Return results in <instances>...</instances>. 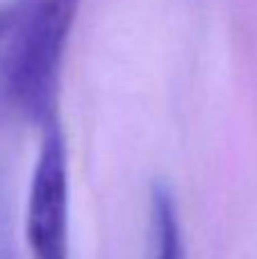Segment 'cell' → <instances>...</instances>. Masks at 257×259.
Masks as SVG:
<instances>
[{"label": "cell", "mask_w": 257, "mask_h": 259, "mask_svg": "<svg viewBox=\"0 0 257 259\" xmlns=\"http://www.w3.org/2000/svg\"><path fill=\"white\" fill-rule=\"evenodd\" d=\"M25 237L32 259H68V164L64 134L48 123L27 196Z\"/></svg>", "instance_id": "7a4b0ae2"}, {"label": "cell", "mask_w": 257, "mask_h": 259, "mask_svg": "<svg viewBox=\"0 0 257 259\" xmlns=\"http://www.w3.org/2000/svg\"><path fill=\"white\" fill-rule=\"evenodd\" d=\"M82 0H21L0 71L7 105L32 121L53 118L59 68Z\"/></svg>", "instance_id": "6da1fadb"}, {"label": "cell", "mask_w": 257, "mask_h": 259, "mask_svg": "<svg viewBox=\"0 0 257 259\" xmlns=\"http://www.w3.org/2000/svg\"><path fill=\"white\" fill-rule=\"evenodd\" d=\"M153 259H185L178 207L166 187L153 189Z\"/></svg>", "instance_id": "3957f363"}, {"label": "cell", "mask_w": 257, "mask_h": 259, "mask_svg": "<svg viewBox=\"0 0 257 259\" xmlns=\"http://www.w3.org/2000/svg\"><path fill=\"white\" fill-rule=\"evenodd\" d=\"M16 16H18V3L0 5V39H3L7 32H12Z\"/></svg>", "instance_id": "277c9868"}]
</instances>
